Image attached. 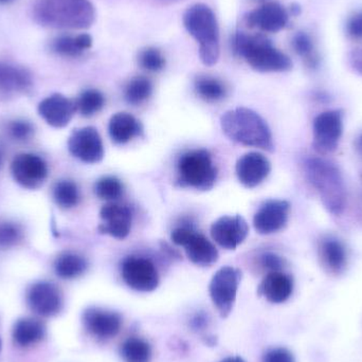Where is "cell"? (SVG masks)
<instances>
[{"label":"cell","instance_id":"1","mask_svg":"<svg viewBox=\"0 0 362 362\" xmlns=\"http://www.w3.org/2000/svg\"><path fill=\"white\" fill-rule=\"evenodd\" d=\"M33 18L53 29H87L95 21V10L89 0H37Z\"/></svg>","mask_w":362,"mask_h":362},{"label":"cell","instance_id":"2","mask_svg":"<svg viewBox=\"0 0 362 362\" xmlns=\"http://www.w3.org/2000/svg\"><path fill=\"white\" fill-rule=\"evenodd\" d=\"M223 134L236 144L261 150H274L272 134L266 121L249 108L238 107L221 118Z\"/></svg>","mask_w":362,"mask_h":362},{"label":"cell","instance_id":"3","mask_svg":"<svg viewBox=\"0 0 362 362\" xmlns=\"http://www.w3.org/2000/svg\"><path fill=\"white\" fill-rule=\"evenodd\" d=\"M304 170L325 208L331 214H341L346 208V189L339 169L325 159L310 157L304 163Z\"/></svg>","mask_w":362,"mask_h":362},{"label":"cell","instance_id":"4","mask_svg":"<svg viewBox=\"0 0 362 362\" xmlns=\"http://www.w3.org/2000/svg\"><path fill=\"white\" fill-rule=\"evenodd\" d=\"M232 48L257 71L283 72L293 67L291 59L274 48L272 42L263 35L236 32L232 37Z\"/></svg>","mask_w":362,"mask_h":362},{"label":"cell","instance_id":"5","mask_svg":"<svg viewBox=\"0 0 362 362\" xmlns=\"http://www.w3.org/2000/svg\"><path fill=\"white\" fill-rule=\"evenodd\" d=\"M183 25L199 42L202 63L206 66L215 65L219 59V31L214 12L206 4H194L183 15Z\"/></svg>","mask_w":362,"mask_h":362},{"label":"cell","instance_id":"6","mask_svg":"<svg viewBox=\"0 0 362 362\" xmlns=\"http://www.w3.org/2000/svg\"><path fill=\"white\" fill-rule=\"evenodd\" d=\"M217 170L206 150L185 153L177 163V183L182 187L209 191L216 182Z\"/></svg>","mask_w":362,"mask_h":362},{"label":"cell","instance_id":"7","mask_svg":"<svg viewBox=\"0 0 362 362\" xmlns=\"http://www.w3.org/2000/svg\"><path fill=\"white\" fill-rule=\"evenodd\" d=\"M172 240L178 246L185 247L189 261L200 267H209L216 263L218 251L216 247L199 232L189 226L176 228L172 231Z\"/></svg>","mask_w":362,"mask_h":362},{"label":"cell","instance_id":"8","mask_svg":"<svg viewBox=\"0 0 362 362\" xmlns=\"http://www.w3.org/2000/svg\"><path fill=\"white\" fill-rule=\"evenodd\" d=\"M240 280L242 272L231 266L221 268L211 280L209 286L211 300L223 318H227L233 310Z\"/></svg>","mask_w":362,"mask_h":362},{"label":"cell","instance_id":"9","mask_svg":"<svg viewBox=\"0 0 362 362\" xmlns=\"http://www.w3.org/2000/svg\"><path fill=\"white\" fill-rule=\"evenodd\" d=\"M123 281L129 288L141 293L155 291L159 285V274L154 263L146 257H127L121 265Z\"/></svg>","mask_w":362,"mask_h":362},{"label":"cell","instance_id":"10","mask_svg":"<svg viewBox=\"0 0 362 362\" xmlns=\"http://www.w3.org/2000/svg\"><path fill=\"white\" fill-rule=\"evenodd\" d=\"M344 123L339 110H327L315 118L313 133L314 146L319 154H329L337 148L342 136Z\"/></svg>","mask_w":362,"mask_h":362},{"label":"cell","instance_id":"11","mask_svg":"<svg viewBox=\"0 0 362 362\" xmlns=\"http://www.w3.org/2000/svg\"><path fill=\"white\" fill-rule=\"evenodd\" d=\"M13 178L21 187L36 189L48 177V165L42 157L30 153L17 155L11 165Z\"/></svg>","mask_w":362,"mask_h":362},{"label":"cell","instance_id":"12","mask_svg":"<svg viewBox=\"0 0 362 362\" xmlns=\"http://www.w3.org/2000/svg\"><path fill=\"white\" fill-rule=\"evenodd\" d=\"M27 302L32 312L38 316H57L63 308V293L54 283L40 281L28 289Z\"/></svg>","mask_w":362,"mask_h":362},{"label":"cell","instance_id":"13","mask_svg":"<svg viewBox=\"0 0 362 362\" xmlns=\"http://www.w3.org/2000/svg\"><path fill=\"white\" fill-rule=\"evenodd\" d=\"M70 154L85 163H100L104 158V146L99 132L93 127L76 129L68 140Z\"/></svg>","mask_w":362,"mask_h":362},{"label":"cell","instance_id":"14","mask_svg":"<svg viewBox=\"0 0 362 362\" xmlns=\"http://www.w3.org/2000/svg\"><path fill=\"white\" fill-rule=\"evenodd\" d=\"M211 236L216 244L227 250H235L249 233L248 223L240 215H225L211 226Z\"/></svg>","mask_w":362,"mask_h":362},{"label":"cell","instance_id":"15","mask_svg":"<svg viewBox=\"0 0 362 362\" xmlns=\"http://www.w3.org/2000/svg\"><path fill=\"white\" fill-rule=\"evenodd\" d=\"M100 233L112 236L117 240H124L131 233L133 214L131 209L118 202H107L100 211Z\"/></svg>","mask_w":362,"mask_h":362},{"label":"cell","instance_id":"16","mask_svg":"<svg viewBox=\"0 0 362 362\" xmlns=\"http://www.w3.org/2000/svg\"><path fill=\"white\" fill-rule=\"evenodd\" d=\"M291 204L286 200L269 199L264 202L253 217L255 231L262 235L276 233L286 226Z\"/></svg>","mask_w":362,"mask_h":362},{"label":"cell","instance_id":"17","mask_svg":"<svg viewBox=\"0 0 362 362\" xmlns=\"http://www.w3.org/2000/svg\"><path fill=\"white\" fill-rule=\"evenodd\" d=\"M85 329L100 339H110L118 335L122 327V317L118 313L98 308H89L83 314Z\"/></svg>","mask_w":362,"mask_h":362},{"label":"cell","instance_id":"18","mask_svg":"<svg viewBox=\"0 0 362 362\" xmlns=\"http://www.w3.org/2000/svg\"><path fill=\"white\" fill-rule=\"evenodd\" d=\"M272 165L261 153H247L236 163L235 172L238 180L248 189H253L261 185L268 177Z\"/></svg>","mask_w":362,"mask_h":362},{"label":"cell","instance_id":"19","mask_svg":"<svg viewBox=\"0 0 362 362\" xmlns=\"http://www.w3.org/2000/svg\"><path fill=\"white\" fill-rule=\"evenodd\" d=\"M76 112V103L61 93L46 98L38 105L40 116L55 129L67 127Z\"/></svg>","mask_w":362,"mask_h":362},{"label":"cell","instance_id":"20","mask_svg":"<svg viewBox=\"0 0 362 362\" xmlns=\"http://www.w3.org/2000/svg\"><path fill=\"white\" fill-rule=\"evenodd\" d=\"M247 25L264 32L276 33L286 27L288 13L278 2H268L255 8L246 16Z\"/></svg>","mask_w":362,"mask_h":362},{"label":"cell","instance_id":"21","mask_svg":"<svg viewBox=\"0 0 362 362\" xmlns=\"http://www.w3.org/2000/svg\"><path fill=\"white\" fill-rule=\"evenodd\" d=\"M32 87V78L23 68L0 63V97L27 93Z\"/></svg>","mask_w":362,"mask_h":362},{"label":"cell","instance_id":"22","mask_svg":"<svg viewBox=\"0 0 362 362\" xmlns=\"http://www.w3.org/2000/svg\"><path fill=\"white\" fill-rule=\"evenodd\" d=\"M293 281L291 276L282 272H269L259 287V293L270 303L280 304L291 298Z\"/></svg>","mask_w":362,"mask_h":362},{"label":"cell","instance_id":"23","mask_svg":"<svg viewBox=\"0 0 362 362\" xmlns=\"http://www.w3.org/2000/svg\"><path fill=\"white\" fill-rule=\"evenodd\" d=\"M319 257L323 267L334 274H341L348 264L346 246L341 240L335 238H327L321 240Z\"/></svg>","mask_w":362,"mask_h":362},{"label":"cell","instance_id":"24","mask_svg":"<svg viewBox=\"0 0 362 362\" xmlns=\"http://www.w3.org/2000/svg\"><path fill=\"white\" fill-rule=\"evenodd\" d=\"M108 133L117 144H127L144 134V127L138 119L127 112H118L110 118Z\"/></svg>","mask_w":362,"mask_h":362},{"label":"cell","instance_id":"25","mask_svg":"<svg viewBox=\"0 0 362 362\" xmlns=\"http://www.w3.org/2000/svg\"><path fill=\"white\" fill-rule=\"evenodd\" d=\"M44 322L36 318L19 319L13 327V340L21 348H29L46 337Z\"/></svg>","mask_w":362,"mask_h":362},{"label":"cell","instance_id":"26","mask_svg":"<svg viewBox=\"0 0 362 362\" xmlns=\"http://www.w3.org/2000/svg\"><path fill=\"white\" fill-rule=\"evenodd\" d=\"M88 268L86 259L71 251L61 253L54 261V272L64 280H74L83 276Z\"/></svg>","mask_w":362,"mask_h":362},{"label":"cell","instance_id":"27","mask_svg":"<svg viewBox=\"0 0 362 362\" xmlns=\"http://www.w3.org/2000/svg\"><path fill=\"white\" fill-rule=\"evenodd\" d=\"M93 45V38L88 34L80 35H64L55 38L51 44V49L63 57H74L88 50Z\"/></svg>","mask_w":362,"mask_h":362},{"label":"cell","instance_id":"28","mask_svg":"<svg viewBox=\"0 0 362 362\" xmlns=\"http://www.w3.org/2000/svg\"><path fill=\"white\" fill-rule=\"evenodd\" d=\"M194 87L199 98L210 103L221 101L227 95V88L223 83L213 76H198L194 83Z\"/></svg>","mask_w":362,"mask_h":362},{"label":"cell","instance_id":"29","mask_svg":"<svg viewBox=\"0 0 362 362\" xmlns=\"http://www.w3.org/2000/svg\"><path fill=\"white\" fill-rule=\"evenodd\" d=\"M53 199L59 208H74L80 204L81 194L78 185L72 180H59L52 189Z\"/></svg>","mask_w":362,"mask_h":362},{"label":"cell","instance_id":"30","mask_svg":"<svg viewBox=\"0 0 362 362\" xmlns=\"http://www.w3.org/2000/svg\"><path fill=\"white\" fill-rule=\"evenodd\" d=\"M152 93V82L146 76H136L125 87L124 98L127 103L138 106L148 100Z\"/></svg>","mask_w":362,"mask_h":362},{"label":"cell","instance_id":"31","mask_svg":"<svg viewBox=\"0 0 362 362\" xmlns=\"http://www.w3.org/2000/svg\"><path fill=\"white\" fill-rule=\"evenodd\" d=\"M121 355L127 362H150L152 349L146 340L132 337L121 346Z\"/></svg>","mask_w":362,"mask_h":362},{"label":"cell","instance_id":"32","mask_svg":"<svg viewBox=\"0 0 362 362\" xmlns=\"http://www.w3.org/2000/svg\"><path fill=\"white\" fill-rule=\"evenodd\" d=\"M105 105V97L97 89H87L81 93L76 102V112L83 117H91L101 112Z\"/></svg>","mask_w":362,"mask_h":362},{"label":"cell","instance_id":"33","mask_svg":"<svg viewBox=\"0 0 362 362\" xmlns=\"http://www.w3.org/2000/svg\"><path fill=\"white\" fill-rule=\"evenodd\" d=\"M95 193L100 199L117 202L124 193V185L122 181L114 176H105L95 182Z\"/></svg>","mask_w":362,"mask_h":362},{"label":"cell","instance_id":"34","mask_svg":"<svg viewBox=\"0 0 362 362\" xmlns=\"http://www.w3.org/2000/svg\"><path fill=\"white\" fill-rule=\"evenodd\" d=\"M293 48L298 55L305 59L308 65L315 67L318 64V59L315 55L314 44L308 34L303 32L296 34L293 38Z\"/></svg>","mask_w":362,"mask_h":362},{"label":"cell","instance_id":"35","mask_svg":"<svg viewBox=\"0 0 362 362\" xmlns=\"http://www.w3.org/2000/svg\"><path fill=\"white\" fill-rule=\"evenodd\" d=\"M23 231L21 225L12 221L0 223V249L16 246L23 240Z\"/></svg>","mask_w":362,"mask_h":362},{"label":"cell","instance_id":"36","mask_svg":"<svg viewBox=\"0 0 362 362\" xmlns=\"http://www.w3.org/2000/svg\"><path fill=\"white\" fill-rule=\"evenodd\" d=\"M138 62L141 68L150 72L161 71L165 66V59L163 53L158 49L153 48V47L144 49L139 53Z\"/></svg>","mask_w":362,"mask_h":362},{"label":"cell","instance_id":"37","mask_svg":"<svg viewBox=\"0 0 362 362\" xmlns=\"http://www.w3.org/2000/svg\"><path fill=\"white\" fill-rule=\"evenodd\" d=\"M6 132L11 139L18 142L29 141L35 133L33 125L25 120L11 121L6 127Z\"/></svg>","mask_w":362,"mask_h":362},{"label":"cell","instance_id":"38","mask_svg":"<svg viewBox=\"0 0 362 362\" xmlns=\"http://www.w3.org/2000/svg\"><path fill=\"white\" fill-rule=\"evenodd\" d=\"M259 263L262 267L268 272H282L284 268L285 261L282 257L274 252H265L259 257Z\"/></svg>","mask_w":362,"mask_h":362},{"label":"cell","instance_id":"39","mask_svg":"<svg viewBox=\"0 0 362 362\" xmlns=\"http://www.w3.org/2000/svg\"><path fill=\"white\" fill-rule=\"evenodd\" d=\"M346 33L352 40H362V11L357 12L346 23Z\"/></svg>","mask_w":362,"mask_h":362},{"label":"cell","instance_id":"40","mask_svg":"<svg viewBox=\"0 0 362 362\" xmlns=\"http://www.w3.org/2000/svg\"><path fill=\"white\" fill-rule=\"evenodd\" d=\"M263 362H295L293 354L286 349H272L264 355Z\"/></svg>","mask_w":362,"mask_h":362},{"label":"cell","instance_id":"41","mask_svg":"<svg viewBox=\"0 0 362 362\" xmlns=\"http://www.w3.org/2000/svg\"><path fill=\"white\" fill-rule=\"evenodd\" d=\"M350 63L355 71L362 76V47L356 48L350 53Z\"/></svg>","mask_w":362,"mask_h":362},{"label":"cell","instance_id":"42","mask_svg":"<svg viewBox=\"0 0 362 362\" xmlns=\"http://www.w3.org/2000/svg\"><path fill=\"white\" fill-rule=\"evenodd\" d=\"M209 319L208 316L204 313H199V314L196 315L193 319H192V327L194 329H202L208 325Z\"/></svg>","mask_w":362,"mask_h":362},{"label":"cell","instance_id":"43","mask_svg":"<svg viewBox=\"0 0 362 362\" xmlns=\"http://www.w3.org/2000/svg\"><path fill=\"white\" fill-rule=\"evenodd\" d=\"M356 150L358 154L362 157V134L357 138L356 140Z\"/></svg>","mask_w":362,"mask_h":362},{"label":"cell","instance_id":"44","mask_svg":"<svg viewBox=\"0 0 362 362\" xmlns=\"http://www.w3.org/2000/svg\"><path fill=\"white\" fill-rule=\"evenodd\" d=\"M221 362H246L244 359L240 358V357H228V358L223 359Z\"/></svg>","mask_w":362,"mask_h":362},{"label":"cell","instance_id":"45","mask_svg":"<svg viewBox=\"0 0 362 362\" xmlns=\"http://www.w3.org/2000/svg\"><path fill=\"white\" fill-rule=\"evenodd\" d=\"M291 11H293V14L298 15L300 13V11H301V8H299L298 6H293V8H291Z\"/></svg>","mask_w":362,"mask_h":362},{"label":"cell","instance_id":"46","mask_svg":"<svg viewBox=\"0 0 362 362\" xmlns=\"http://www.w3.org/2000/svg\"><path fill=\"white\" fill-rule=\"evenodd\" d=\"M2 163H4V151L0 148V169H1Z\"/></svg>","mask_w":362,"mask_h":362},{"label":"cell","instance_id":"47","mask_svg":"<svg viewBox=\"0 0 362 362\" xmlns=\"http://www.w3.org/2000/svg\"><path fill=\"white\" fill-rule=\"evenodd\" d=\"M11 1H13V0H0V4H8Z\"/></svg>","mask_w":362,"mask_h":362},{"label":"cell","instance_id":"48","mask_svg":"<svg viewBox=\"0 0 362 362\" xmlns=\"http://www.w3.org/2000/svg\"><path fill=\"white\" fill-rule=\"evenodd\" d=\"M0 351H1V340H0Z\"/></svg>","mask_w":362,"mask_h":362}]
</instances>
